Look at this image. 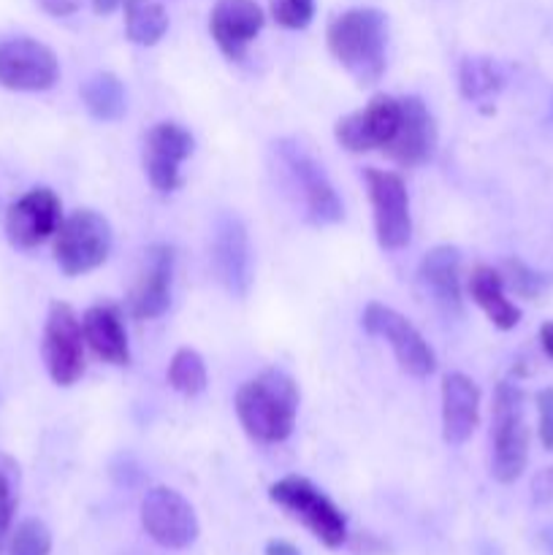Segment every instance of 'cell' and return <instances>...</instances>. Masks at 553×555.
<instances>
[{
  "instance_id": "cell-6",
  "label": "cell",
  "mask_w": 553,
  "mask_h": 555,
  "mask_svg": "<svg viewBox=\"0 0 553 555\" xmlns=\"http://www.w3.org/2000/svg\"><path fill=\"white\" fill-rule=\"evenodd\" d=\"M41 352L54 385L70 388L74 383H79L85 374V331L68 304L54 301L49 307Z\"/></svg>"
},
{
  "instance_id": "cell-8",
  "label": "cell",
  "mask_w": 553,
  "mask_h": 555,
  "mask_svg": "<svg viewBox=\"0 0 553 555\" xmlns=\"http://www.w3.org/2000/svg\"><path fill=\"white\" fill-rule=\"evenodd\" d=\"M363 179H366L369 201L374 209V231H377L380 247H407L412 236V220L404 179L394 171H380V168H366Z\"/></svg>"
},
{
  "instance_id": "cell-7",
  "label": "cell",
  "mask_w": 553,
  "mask_h": 555,
  "mask_svg": "<svg viewBox=\"0 0 553 555\" xmlns=\"http://www.w3.org/2000/svg\"><path fill=\"white\" fill-rule=\"evenodd\" d=\"M60 79L57 54L36 38L0 41V85L16 92L52 90Z\"/></svg>"
},
{
  "instance_id": "cell-23",
  "label": "cell",
  "mask_w": 553,
  "mask_h": 555,
  "mask_svg": "<svg viewBox=\"0 0 553 555\" xmlns=\"http://www.w3.org/2000/svg\"><path fill=\"white\" fill-rule=\"evenodd\" d=\"M81 101H85L87 112L101 122H117L128 108V98H125L123 81L114 74H95L81 85Z\"/></svg>"
},
{
  "instance_id": "cell-4",
  "label": "cell",
  "mask_w": 553,
  "mask_h": 555,
  "mask_svg": "<svg viewBox=\"0 0 553 555\" xmlns=\"http://www.w3.org/2000/svg\"><path fill=\"white\" fill-rule=\"evenodd\" d=\"M112 225L92 209H76L54 233V260L65 276H79L106 263Z\"/></svg>"
},
{
  "instance_id": "cell-5",
  "label": "cell",
  "mask_w": 553,
  "mask_h": 555,
  "mask_svg": "<svg viewBox=\"0 0 553 555\" xmlns=\"http://www.w3.org/2000/svg\"><path fill=\"white\" fill-rule=\"evenodd\" d=\"M269 496L285 513L301 520L325 547H339L347 540V520L342 509L307 477H282L269 488Z\"/></svg>"
},
{
  "instance_id": "cell-22",
  "label": "cell",
  "mask_w": 553,
  "mask_h": 555,
  "mask_svg": "<svg viewBox=\"0 0 553 555\" xmlns=\"http://www.w3.org/2000/svg\"><path fill=\"white\" fill-rule=\"evenodd\" d=\"M470 296L497 328L510 331L518 325L520 309L504 296V276L497 269H491V266H477V269H472Z\"/></svg>"
},
{
  "instance_id": "cell-26",
  "label": "cell",
  "mask_w": 553,
  "mask_h": 555,
  "mask_svg": "<svg viewBox=\"0 0 553 555\" xmlns=\"http://www.w3.org/2000/svg\"><path fill=\"white\" fill-rule=\"evenodd\" d=\"M168 385L182 396H198L206 388L204 358L190 347L177 350V356L168 363Z\"/></svg>"
},
{
  "instance_id": "cell-34",
  "label": "cell",
  "mask_w": 553,
  "mask_h": 555,
  "mask_svg": "<svg viewBox=\"0 0 553 555\" xmlns=\"http://www.w3.org/2000/svg\"><path fill=\"white\" fill-rule=\"evenodd\" d=\"M90 3H92V11H95V14L106 16V14H112V11L123 9L125 0H90Z\"/></svg>"
},
{
  "instance_id": "cell-17",
  "label": "cell",
  "mask_w": 553,
  "mask_h": 555,
  "mask_svg": "<svg viewBox=\"0 0 553 555\" xmlns=\"http://www.w3.org/2000/svg\"><path fill=\"white\" fill-rule=\"evenodd\" d=\"M434 146H437V128L426 103L415 95L401 98V122L385 155L399 166L412 168L426 163L434 155Z\"/></svg>"
},
{
  "instance_id": "cell-15",
  "label": "cell",
  "mask_w": 553,
  "mask_h": 555,
  "mask_svg": "<svg viewBox=\"0 0 553 555\" xmlns=\"http://www.w3.org/2000/svg\"><path fill=\"white\" fill-rule=\"evenodd\" d=\"M193 152V135L177 122H157L144 139V171L157 193L179 188V166Z\"/></svg>"
},
{
  "instance_id": "cell-33",
  "label": "cell",
  "mask_w": 553,
  "mask_h": 555,
  "mask_svg": "<svg viewBox=\"0 0 553 555\" xmlns=\"http://www.w3.org/2000/svg\"><path fill=\"white\" fill-rule=\"evenodd\" d=\"M266 555H301L296 551V547L291 545V542L285 540H271L269 545H266Z\"/></svg>"
},
{
  "instance_id": "cell-29",
  "label": "cell",
  "mask_w": 553,
  "mask_h": 555,
  "mask_svg": "<svg viewBox=\"0 0 553 555\" xmlns=\"http://www.w3.org/2000/svg\"><path fill=\"white\" fill-rule=\"evenodd\" d=\"M504 280L513 287L515 296L526 298V301H535L545 293V287L551 285V276L540 274V271L529 269L524 260H507L504 263Z\"/></svg>"
},
{
  "instance_id": "cell-30",
  "label": "cell",
  "mask_w": 553,
  "mask_h": 555,
  "mask_svg": "<svg viewBox=\"0 0 553 555\" xmlns=\"http://www.w3.org/2000/svg\"><path fill=\"white\" fill-rule=\"evenodd\" d=\"M271 16L287 30H304L314 16V0H271Z\"/></svg>"
},
{
  "instance_id": "cell-1",
  "label": "cell",
  "mask_w": 553,
  "mask_h": 555,
  "mask_svg": "<svg viewBox=\"0 0 553 555\" xmlns=\"http://www.w3.org/2000/svg\"><path fill=\"white\" fill-rule=\"evenodd\" d=\"M236 415L249 439L260 444L285 442L298 415V388L280 369H266L236 393Z\"/></svg>"
},
{
  "instance_id": "cell-25",
  "label": "cell",
  "mask_w": 553,
  "mask_h": 555,
  "mask_svg": "<svg viewBox=\"0 0 553 555\" xmlns=\"http://www.w3.org/2000/svg\"><path fill=\"white\" fill-rule=\"evenodd\" d=\"M504 70L499 63L488 57H464L459 68V87L461 95L472 103L491 101L499 90L504 87Z\"/></svg>"
},
{
  "instance_id": "cell-3",
  "label": "cell",
  "mask_w": 553,
  "mask_h": 555,
  "mask_svg": "<svg viewBox=\"0 0 553 555\" xmlns=\"http://www.w3.org/2000/svg\"><path fill=\"white\" fill-rule=\"evenodd\" d=\"M493 455L491 472L499 482L518 480L529 461V428L524 415V393L518 385L499 383L493 390Z\"/></svg>"
},
{
  "instance_id": "cell-36",
  "label": "cell",
  "mask_w": 553,
  "mask_h": 555,
  "mask_svg": "<svg viewBox=\"0 0 553 555\" xmlns=\"http://www.w3.org/2000/svg\"><path fill=\"white\" fill-rule=\"evenodd\" d=\"M540 542H542V545H545V551L553 555V526H548V529H542Z\"/></svg>"
},
{
  "instance_id": "cell-31",
  "label": "cell",
  "mask_w": 553,
  "mask_h": 555,
  "mask_svg": "<svg viewBox=\"0 0 553 555\" xmlns=\"http://www.w3.org/2000/svg\"><path fill=\"white\" fill-rule=\"evenodd\" d=\"M537 412H540V442L545 450H553V388L537 393Z\"/></svg>"
},
{
  "instance_id": "cell-35",
  "label": "cell",
  "mask_w": 553,
  "mask_h": 555,
  "mask_svg": "<svg viewBox=\"0 0 553 555\" xmlns=\"http://www.w3.org/2000/svg\"><path fill=\"white\" fill-rule=\"evenodd\" d=\"M540 341H542V350L548 352V358H553V320L540 328Z\"/></svg>"
},
{
  "instance_id": "cell-16",
  "label": "cell",
  "mask_w": 553,
  "mask_h": 555,
  "mask_svg": "<svg viewBox=\"0 0 553 555\" xmlns=\"http://www.w3.org/2000/svg\"><path fill=\"white\" fill-rule=\"evenodd\" d=\"M263 27V11L255 0H217L209 14V33L220 52L239 63Z\"/></svg>"
},
{
  "instance_id": "cell-12",
  "label": "cell",
  "mask_w": 553,
  "mask_h": 555,
  "mask_svg": "<svg viewBox=\"0 0 553 555\" xmlns=\"http://www.w3.org/2000/svg\"><path fill=\"white\" fill-rule=\"evenodd\" d=\"M401 122V98L374 95L361 112L347 114L336 122V141L350 152L388 150Z\"/></svg>"
},
{
  "instance_id": "cell-19",
  "label": "cell",
  "mask_w": 553,
  "mask_h": 555,
  "mask_svg": "<svg viewBox=\"0 0 553 555\" xmlns=\"http://www.w3.org/2000/svg\"><path fill=\"white\" fill-rule=\"evenodd\" d=\"M480 423V388L466 374L442 379V437L448 444H464Z\"/></svg>"
},
{
  "instance_id": "cell-14",
  "label": "cell",
  "mask_w": 553,
  "mask_h": 555,
  "mask_svg": "<svg viewBox=\"0 0 553 555\" xmlns=\"http://www.w3.org/2000/svg\"><path fill=\"white\" fill-rule=\"evenodd\" d=\"M63 222V206L49 188H33L5 211V238L16 249H36L54 236Z\"/></svg>"
},
{
  "instance_id": "cell-32",
  "label": "cell",
  "mask_w": 553,
  "mask_h": 555,
  "mask_svg": "<svg viewBox=\"0 0 553 555\" xmlns=\"http://www.w3.org/2000/svg\"><path fill=\"white\" fill-rule=\"evenodd\" d=\"M36 3L52 16H70L79 11V0H36Z\"/></svg>"
},
{
  "instance_id": "cell-18",
  "label": "cell",
  "mask_w": 553,
  "mask_h": 555,
  "mask_svg": "<svg viewBox=\"0 0 553 555\" xmlns=\"http://www.w3.org/2000/svg\"><path fill=\"white\" fill-rule=\"evenodd\" d=\"M173 280V249L168 244H152L146 249L144 271L136 280L130 293V312L136 320H155L171 304Z\"/></svg>"
},
{
  "instance_id": "cell-11",
  "label": "cell",
  "mask_w": 553,
  "mask_h": 555,
  "mask_svg": "<svg viewBox=\"0 0 553 555\" xmlns=\"http://www.w3.org/2000/svg\"><path fill=\"white\" fill-rule=\"evenodd\" d=\"M141 526L168 551H184L198 537V518L182 493L171 488H152L141 502Z\"/></svg>"
},
{
  "instance_id": "cell-9",
  "label": "cell",
  "mask_w": 553,
  "mask_h": 555,
  "mask_svg": "<svg viewBox=\"0 0 553 555\" xmlns=\"http://www.w3.org/2000/svg\"><path fill=\"white\" fill-rule=\"evenodd\" d=\"M361 325L366 328V334L380 336L390 345L396 361L412 377H428V374L437 369V358H434L432 347L426 345L421 334H417L415 325L407 318H401L396 309L385 307V304H369L363 309Z\"/></svg>"
},
{
  "instance_id": "cell-2",
  "label": "cell",
  "mask_w": 553,
  "mask_h": 555,
  "mask_svg": "<svg viewBox=\"0 0 553 555\" xmlns=\"http://www.w3.org/2000/svg\"><path fill=\"white\" fill-rule=\"evenodd\" d=\"M385 38L388 25L377 9H350L329 25L331 54L363 87L385 74Z\"/></svg>"
},
{
  "instance_id": "cell-21",
  "label": "cell",
  "mask_w": 553,
  "mask_h": 555,
  "mask_svg": "<svg viewBox=\"0 0 553 555\" xmlns=\"http://www.w3.org/2000/svg\"><path fill=\"white\" fill-rule=\"evenodd\" d=\"M81 331H85V341L90 345V350L103 363L128 366V334H125L123 318H119L114 304H95V307L87 309L85 318H81Z\"/></svg>"
},
{
  "instance_id": "cell-28",
  "label": "cell",
  "mask_w": 553,
  "mask_h": 555,
  "mask_svg": "<svg viewBox=\"0 0 553 555\" xmlns=\"http://www.w3.org/2000/svg\"><path fill=\"white\" fill-rule=\"evenodd\" d=\"M52 553V534H49L47 524L36 518H27L16 526L14 537H11L9 555H49Z\"/></svg>"
},
{
  "instance_id": "cell-27",
  "label": "cell",
  "mask_w": 553,
  "mask_h": 555,
  "mask_svg": "<svg viewBox=\"0 0 553 555\" xmlns=\"http://www.w3.org/2000/svg\"><path fill=\"white\" fill-rule=\"evenodd\" d=\"M20 486L22 469L9 453L0 450V540L9 534L11 520H14L16 507H20Z\"/></svg>"
},
{
  "instance_id": "cell-13",
  "label": "cell",
  "mask_w": 553,
  "mask_h": 555,
  "mask_svg": "<svg viewBox=\"0 0 553 555\" xmlns=\"http://www.w3.org/2000/svg\"><path fill=\"white\" fill-rule=\"evenodd\" d=\"M211 266L231 296L244 298L253 287V249L244 222L236 215H220L211 238Z\"/></svg>"
},
{
  "instance_id": "cell-24",
  "label": "cell",
  "mask_w": 553,
  "mask_h": 555,
  "mask_svg": "<svg viewBox=\"0 0 553 555\" xmlns=\"http://www.w3.org/2000/svg\"><path fill=\"white\" fill-rule=\"evenodd\" d=\"M125 33L139 47H155L168 30V14L155 0H125Z\"/></svg>"
},
{
  "instance_id": "cell-20",
  "label": "cell",
  "mask_w": 553,
  "mask_h": 555,
  "mask_svg": "<svg viewBox=\"0 0 553 555\" xmlns=\"http://www.w3.org/2000/svg\"><path fill=\"white\" fill-rule=\"evenodd\" d=\"M421 276L423 287H426L428 296L434 298L439 309L445 314H461V253L455 247H434L432 253H426V258L421 260Z\"/></svg>"
},
{
  "instance_id": "cell-10",
  "label": "cell",
  "mask_w": 553,
  "mask_h": 555,
  "mask_svg": "<svg viewBox=\"0 0 553 555\" xmlns=\"http://www.w3.org/2000/svg\"><path fill=\"white\" fill-rule=\"evenodd\" d=\"M280 152V160L285 163L287 173H291L293 184L301 190L304 206H307V217L318 225H331V222H339L345 217L342 209V201L336 195L334 184L329 182L323 168L314 163V157L304 150L296 141H280L276 144Z\"/></svg>"
}]
</instances>
